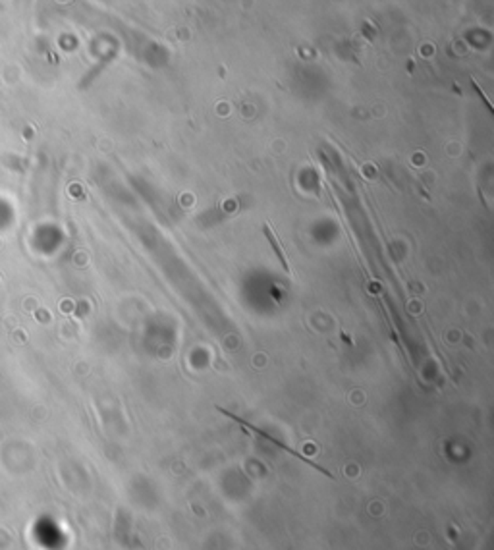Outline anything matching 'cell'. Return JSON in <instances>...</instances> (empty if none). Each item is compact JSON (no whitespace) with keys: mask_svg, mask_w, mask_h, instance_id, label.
Wrapping results in <instances>:
<instances>
[{"mask_svg":"<svg viewBox=\"0 0 494 550\" xmlns=\"http://www.w3.org/2000/svg\"><path fill=\"white\" fill-rule=\"evenodd\" d=\"M219 410H221V412L224 413V415H228V417H230L232 421H236V423H240V425H242V427H245V429H249V431H253V433H257V434H259V436H263V438H267V440H271L273 445H276V446H278V448H282L284 452H288V454H292V455H294V458H297V460H301L304 464H307V466H311V467H313V469H317L319 473H325L326 477H332V473H330V471H326L325 467L317 466V464H315V462H313V460H309V458H305L304 454H299V452H295V450H292V448H288V446L282 445V442H278L276 438H273L271 434H267V433H264V431H261V429H257L255 425L247 423L245 419H240L238 415H234V413L226 412V410H222V408H219Z\"/></svg>","mask_w":494,"mask_h":550,"instance_id":"1","label":"cell"},{"mask_svg":"<svg viewBox=\"0 0 494 550\" xmlns=\"http://www.w3.org/2000/svg\"><path fill=\"white\" fill-rule=\"evenodd\" d=\"M264 234H267V238H269V242H271V245H273L274 253L278 255V261L282 263V266H284L286 271H290V265H288V259H286L284 251H282V247H280V244L276 242V238H274V234L271 232V228H269V226H264Z\"/></svg>","mask_w":494,"mask_h":550,"instance_id":"2","label":"cell"}]
</instances>
